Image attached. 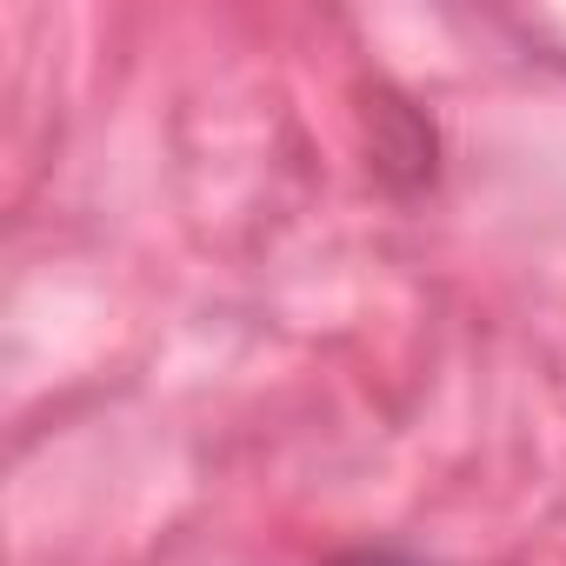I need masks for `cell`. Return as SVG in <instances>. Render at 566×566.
<instances>
[{
	"mask_svg": "<svg viewBox=\"0 0 566 566\" xmlns=\"http://www.w3.org/2000/svg\"><path fill=\"white\" fill-rule=\"evenodd\" d=\"M327 566H427V559H407V553H387V546H360V553H340Z\"/></svg>",
	"mask_w": 566,
	"mask_h": 566,
	"instance_id": "obj_1",
	"label": "cell"
}]
</instances>
